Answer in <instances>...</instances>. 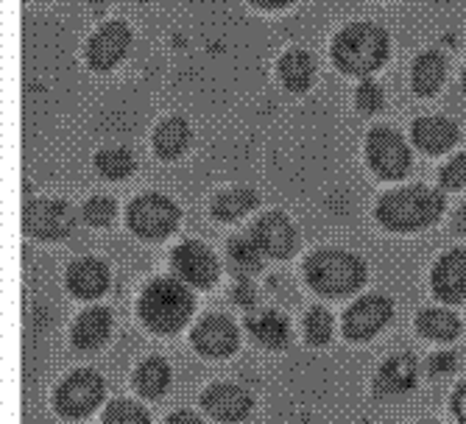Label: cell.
Listing matches in <instances>:
<instances>
[{
  "label": "cell",
  "instance_id": "cell-1",
  "mask_svg": "<svg viewBox=\"0 0 466 424\" xmlns=\"http://www.w3.org/2000/svg\"><path fill=\"white\" fill-rule=\"evenodd\" d=\"M391 39L377 23H350L332 39V62L347 76H371L389 59Z\"/></svg>",
  "mask_w": 466,
  "mask_h": 424
},
{
  "label": "cell",
  "instance_id": "cell-2",
  "mask_svg": "<svg viewBox=\"0 0 466 424\" xmlns=\"http://www.w3.org/2000/svg\"><path fill=\"white\" fill-rule=\"evenodd\" d=\"M444 212V196L425 185H410L386 193L377 204V221L391 232H419L439 221Z\"/></svg>",
  "mask_w": 466,
  "mask_h": 424
},
{
  "label": "cell",
  "instance_id": "cell-3",
  "mask_svg": "<svg viewBox=\"0 0 466 424\" xmlns=\"http://www.w3.org/2000/svg\"><path fill=\"white\" fill-rule=\"evenodd\" d=\"M193 293L182 279H154L140 296V318L151 332L174 335L193 316Z\"/></svg>",
  "mask_w": 466,
  "mask_h": 424
},
{
  "label": "cell",
  "instance_id": "cell-4",
  "mask_svg": "<svg viewBox=\"0 0 466 424\" xmlns=\"http://www.w3.org/2000/svg\"><path fill=\"white\" fill-rule=\"evenodd\" d=\"M305 277L316 293L329 296V299H341V296L355 293L366 282V266L350 251L321 248L308 257Z\"/></svg>",
  "mask_w": 466,
  "mask_h": 424
},
{
  "label": "cell",
  "instance_id": "cell-5",
  "mask_svg": "<svg viewBox=\"0 0 466 424\" xmlns=\"http://www.w3.org/2000/svg\"><path fill=\"white\" fill-rule=\"evenodd\" d=\"M129 227L143 240H162L179 227V207L159 193H146L129 207Z\"/></svg>",
  "mask_w": 466,
  "mask_h": 424
},
{
  "label": "cell",
  "instance_id": "cell-6",
  "mask_svg": "<svg viewBox=\"0 0 466 424\" xmlns=\"http://www.w3.org/2000/svg\"><path fill=\"white\" fill-rule=\"evenodd\" d=\"M366 159L380 179H402L410 171V148L400 132L377 126L366 140Z\"/></svg>",
  "mask_w": 466,
  "mask_h": 424
},
{
  "label": "cell",
  "instance_id": "cell-7",
  "mask_svg": "<svg viewBox=\"0 0 466 424\" xmlns=\"http://www.w3.org/2000/svg\"><path fill=\"white\" fill-rule=\"evenodd\" d=\"M23 229L36 240H65L76 229V212L59 198H36L25 204Z\"/></svg>",
  "mask_w": 466,
  "mask_h": 424
},
{
  "label": "cell",
  "instance_id": "cell-8",
  "mask_svg": "<svg viewBox=\"0 0 466 424\" xmlns=\"http://www.w3.org/2000/svg\"><path fill=\"white\" fill-rule=\"evenodd\" d=\"M104 399V379L96 371H76L56 389L54 405L67 419H81L93 413Z\"/></svg>",
  "mask_w": 466,
  "mask_h": 424
},
{
  "label": "cell",
  "instance_id": "cell-9",
  "mask_svg": "<svg viewBox=\"0 0 466 424\" xmlns=\"http://www.w3.org/2000/svg\"><path fill=\"white\" fill-rule=\"evenodd\" d=\"M171 266H174V274L185 285H193V288H209L218 279V260L213 257V251L198 240L179 243L171 254Z\"/></svg>",
  "mask_w": 466,
  "mask_h": 424
},
{
  "label": "cell",
  "instance_id": "cell-10",
  "mask_svg": "<svg viewBox=\"0 0 466 424\" xmlns=\"http://www.w3.org/2000/svg\"><path fill=\"white\" fill-rule=\"evenodd\" d=\"M394 316L391 299L386 296H363L344 313V335L350 341H369L383 329Z\"/></svg>",
  "mask_w": 466,
  "mask_h": 424
},
{
  "label": "cell",
  "instance_id": "cell-11",
  "mask_svg": "<svg viewBox=\"0 0 466 424\" xmlns=\"http://www.w3.org/2000/svg\"><path fill=\"white\" fill-rule=\"evenodd\" d=\"M132 45V31L120 20H109L104 23L87 42V62L96 73H106L112 70L126 54H129Z\"/></svg>",
  "mask_w": 466,
  "mask_h": 424
},
{
  "label": "cell",
  "instance_id": "cell-12",
  "mask_svg": "<svg viewBox=\"0 0 466 424\" xmlns=\"http://www.w3.org/2000/svg\"><path fill=\"white\" fill-rule=\"evenodd\" d=\"M251 237L260 246L266 257H274V260L290 257L296 248V229L282 212H266L263 218H258V224L251 227Z\"/></svg>",
  "mask_w": 466,
  "mask_h": 424
},
{
  "label": "cell",
  "instance_id": "cell-13",
  "mask_svg": "<svg viewBox=\"0 0 466 424\" xmlns=\"http://www.w3.org/2000/svg\"><path fill=\"white\" fill-rule=\"evenodd\" d=\"M193 347L207 358H227L238 349V327L227 316H207L193 329Z\"/></svg>",
  "mask_w": 466,
  "mask_h": 424
},
{
  "label": "cell",
  "instance_id": "cell-14",
  "mask_svg": "<svg viewBox=\"0 0 466 424\" xmlns=\"http://www.w3.org/2000/svg\"><path fill=\"white\" fill-rule=\"evenodd\" d=\"M433 293L441 302H463L466 299V251L452 248L433 268Z\"/></svg>",
  "mask_w": 466,
  "mask_h": 424
},
{
  "label": "cell",
  "instance_id": "cell-15",
  "mask_svg": "<svg viewBox=\"0 0 466 424\" xmlns=\"http://www.w3.org/2000/svg\"><path fill=\"white\" fill-rule=\"evenodd\" d=\"M201 408L218 419V421H243L251 410V397L238 389V386H229V383H218V386H209L204 394H201Z\"/></svg>",
  "mask_w": 466,
  "mask_h": 424
},
{
  "label": "cell",
  "instance_id": "cell-16",
  "mask_svg": "<svg viewBox=\"0 0 466 424\" xmlns=\"http://www.w3.org/2000/svg\"><path fill=\"white\" fill-rule=\"evenodd\" d=\"M413 143L425 154L439 156V154L450 151L458 143V126L450 117H441V115L419 117L413 123Z\"/></svg>",
  "mask_w": 466,
  "mask_h": 424
},
{
  "label": "cell",
  "instance_id": "cell-17",
  "mask_svg": "<svg viewBox=\"0 0 466 424\" xmlns=\"http://www.w3.org/2000/svg\"><path fill=\"white\" fill-rule=\"evenodd\" d=\"M67 288L78 299H98L109 288V268L101 260H78L67 268Z\"/></svg>",
  "mask_w": 466,
  "mask_h": 424
},
{
  "label": "cell",
  "instance_id": "cell-18",
  "mask_svg": "<svg viewBox=\"0 0 466 424\" xmlns=\"http://www.w3.org/2000/svg\"><path fill=\"white\" fill-rule=\"evenodd\" d=\"M416 386V360L410 355H397L377 371L374 391L380 397H402Z\"/></svg>",
  "mask_w": 466,
  "mask_h": 424
},
{
  "label": "cell",
  "instance_id": "cell-19",
  "mask_svg": "<svg viewBox=\"0 0 466 424\" xmlns=\"http://www.w3.org/2000/svg\"><path fill=\"white\" fill-rule=\"evenodd\" d=\"M277 73H279V81L285 84L288 93L302 96L313 87V81H316V62L308 51L293 48L279 59Z\"/></svg>",
  "mask_w": 466,
  "mask_h": 424
},
{
  "label": "cell",
  "instance_id": "cell-20",
  "mask_svg": "<svg viewBox=\"0 0 466 424\" xmlns=\"http://www.w3.org/2000/svg\"><path fill=\"white\" fill-rule=\"evenodd\" d=\"M109 329H112L109 310L106 308H90V310H84L73 324V344H76V349L93 352L101 344H106Z\"/></svg>",
  "mask_w": 466,
  "mask_h": 424
},
{
  "label": "cell",
  "instance_id": "cell-21",
  "mask_svg": "<svg viewBox=\"0 0 466 424\" xmlns=\"http://www.w3.org/2000/svg\"><path fill=\"white\" fill-rule=\"evenodd\" d=\"M447 76V62L439 51H425L419 54L410 70V84H413V93L421 98H431L441 90Z\"/></svg>",
  "mask_w": 466,
  "mask_h": 424
},
{
  "label": "cell",
  "instance_id": "cell-22",
  "mask_svg": "<svg viewBox=\"0 0 466 424\" xmlns=\"http://www.w3.org/2000/svg\"><path fill=\"white\" fill-rule=\"evenodd\" d=\"M190 126L185 117H165L154 132V151L159 159H179L190 146Z\"/></svg>",
  "mask_w": 466,
  "mask_h": 424
},
{
  "label": "cell",
  "instance_id": "cell-23",
  "mask_svg": "<svg viewBox=\"0 0 466 424\" xmlns=\"http://www.w3.org/2000/svg\"><path fill=\"white\" fill-rule=\"evenodd\" d=\"M246 324H248V332L258 338V344H263L266 349H285L290 344V327L274 310H263L258 316H251Z\"/></svg>",
  "mask_w": 466,
  "mask_h": 424
},
{
  "label": "cell",
  "instance_id": "cell-24",
  "mask_svg": "<svg viewBox=\"0 0 466 424\" xmlns=\"http://www.w3.org/2000/svg\"><path fill=\"white\" fill-rule=\"evenodd\" d=\"M260 204V196L254 193L251 187H235V190H224L213 198V204H209V209H213V216L224 224L229 221H238L243 218L246 212H251L254 207Z\"/></svg>",
  "mask_w": 466,
  "mask_h": 424
},
{
  "label": "cell",
  "instance_id": "cell-25",
  "mask_svg": "<svg viewBox=\"0 0 466 424\" xmlns=\"http://www.w3.org/2000/svg\"><path fill=\"white\" fill-rule=\"evenodd\" d=\"M227 251H229L232 271H235L240 279H248V277H254V274H258V271L263 268V251H260L258 243H254L251 235H238V237H232L229 246H227Z\"/></svg>",
  "mask_w": 466,
  "mask_h": 424
},
{
  "label": "cell",
  "instance_id": "cell-26",
  "mask_svg": "<svg viewBox=\"0 0 466 424\" xmlns=\"http://www.w3.org/2000/svg\"><path fill=\"white\" fill-rule=\"evenodd\" d=\"M416 327H419L421 335L431 338V341H452V338L461 332L458 318L450 310H441V308L421 310L419 318H416Z\"/></svg>",
  "mask_w": 466,
  "mask_h": 424
},
{
  "label": "cell",
  "instance_id": "cell-27",
  "mask_svg": "<svg viewBox=\"0 0 466 424\" xmlns=\"http://www.w3.org/2000/svg\"><path fill=\"white\" fill-rule=\"evenodd\" d=\"M167 383H171V368H167V363H165L162 358H148V360H143L140 368H137V374H135V386H137V391H140L143 397H148V399H157V397L167 389Z\"/></svg>",
  "mask_w": 466,
  "mask_h": 424
},
{
  "label": "cell",
  "instance_id": "cell-28",
  "mask_svg": "<svg viewBox=\"0 0 466 424\" xmlns=\"http://www.w3.org/2000/svg\"><path fill=\"white\" fill-rule=\"evenodd\" d=\"M96 167L104 179H126L135 174V156L129 148H104L96 154Z\"/></svg>",
  "mask_w": 466,
  "mask_h": 424
},
{
  "label": "cell",
  "instance_id": "cell-29",
  "mask_svg": "<svg viewBox=\"0 0 466 424\" xmlns=\"http://www.w3.org/2000/svg\"><path fill=\"white\" fill-rule=\"evenodd\" d=\"M104 424H151L148 421V413L132 402V399H117L106 408L104 413Z\"/></svg>",
  "mask_w": 466,
  "mask_h": 424
},
{
  "label": "cell",
  "instance_id": "cell-30",
  "mask_svg": "<svg viewBox=\"0 0 466 424\" xmlns=\"http://www.w3.org/2000/svg\"><path fill=\"white\" fill-rule=\"evenodd\" d=\"M115 216H117V207H115V201L106 198V196L90 198L87 204H84V209H81V218L87 221L90 227H96V229L109 227V224L115 221Z\"/></svg>",
  "mask_w": 466,
  "mask_h": 424
},
{
  "label": "cell",
  "instance_id": "cell-31",
  "mask_svg": "<svg viewBox=\"0 0 466 424\" xmlns=\"http://www.w3.org/2000/svg\"><path fill=\"white\" fill-rule=\"evenodd\" d=\"M305 335L313 347H324L332 335V318L324 308H313L305 318Z\"/></svg>",
  "mask_w": 466,
  "mask_h": 424
},
{
  "label": "cell",
  "instance_id": "cell-32",
  "mask_svg": "<svg viewBox=\"0 0 466 424\" xmlns=\"http://www.w3.org/2000/svg\"><path fill=\"white\" fill-rule=\"evenodd\" d=\"M355 101H358V109L360 112L374 115V112H380V109L386 106V93H383V87H380L377 81L366 78L360 87H358V93H355Z\"/></svg>",
  "mask_w": 466,
  "mask_h": 424
},
{
  "label": "cell",
  "instance_id": "cell-33",
  "mask_svg": "<svg viewBox=\"0 0 466 424\" xmlns=\"http://www.w3.org/2000/svg\"><path fill=\"white\" fill-rule=\"evenodd\" d=\"M441 187H447V190H463L466 187V154L452 156L441 167Z\"/></svg>",
  "mask_w": 466,
  "mask_h": 424
},
{
  "label": "cell",
  "instance_id": "cell-34",
  "mask_svg": "<svg viewBox=\"0 0 466 424\" xmlns=\"http://www.w3.org/2000/svg\"><path fill=\"white\" fill-rule=\"evenodd\" d=\"M232 296H235V302H238V305L248 308V305L254 302V290H251L248 279H240V282H238V285L232 288Z\"/></svg>",
  "mask_w": 466,
  "mask_h": 424
},
{
  "label": "cell",
  "instance_id": "cell-35",
  "mask_svg": "<svg viewBox=\"0 0 466 424\" xmlns=\"http://www.w3.org/2000/svg\"><path fill=\"white\" fill-rule=\"evenodd\" d=\"M431 366H433V371H439V374H450V371L455 368V355H452V352H439V355L431 358Z\"/></svg>",
  "mask_w": 466,
  "mask_h": 424
},
{
  "label": "cell",
  "instance_id": "cell-36",
  "mask_svg": "<svg viewBox=\"0 0 466 424\" xmlns=\"http://www.w3.org/2000/svg\"><path fill=\"white\" fill-rule=\"evenodd\" d=\"M452 413H455V419L461 421V424H466V383L455 391V397H452Z\"/></svg>",
  "mask_w": 466,
  "mask_h": 424
},
{
  "label": "cell",
  "instance_id": "cell-37",
  "mask_svg": "<svg viewBox=\"0 0 466 424\" xmlns=\"http://www.w3.org/2000/svg\"><path fill=\"white\" fill-rule=\"evenodd\" d=\"M251 6H258V9H285V6H290V4H296V0H248Z\"/></svg>",
  "mask_w": 466,
  "mask_h": 424
},
{
  "label": "cell",
  "instance_id": "cell-38",
  "mask_svg": "<svg viewBox=\"0 0 466 424\" xmlns=\"http://www.w3.org/2000/svg\"><path fill=\"white\" fill-rule=\"evenodd\" d=\"M167 424H204V421L198 416L187 413V410H179V413H174L171 419H167Z\"/></svg>",
  "mask_w": 466,
  "mask_h": 424
},
{
  "label": "cell",
  "instance_id": "cell-39",
  "mask_svg": "<svg viewBox=\"0 0 466 424\" xmlns=\"http://www.w3.org/2000/svg\"><path fill=\"white\" fill-rule=\"evenodd\" d=\"M455 224H458L461 229H466V204L461 207V212H458V218H455Z\"/></svg>",
  "mask_w": 466,
  "mask_h": 424
},
{
  "label": "cell",
  "instance_id": "cell-40",
  "mask_svg": "<svg viewBox=\"0 0 466 424\" xmlns=\"http://www.w3.org/2000/svg\"><path fill=\"white\" fill-rule=\"evenodd\" d=\"M90 4H93V6H106L109 0H90Z\"/></svg>",
  "mask_w": 466,
  "mask_h": 424
},
{
  "label": "cell",
  "instance_id": "cell-41",
  "mask_svg": "<svg viewBox=\"0 0 466 424\" xmlns=\"http://www.w3.org/2000/svg\"><path fill=\"white\" fill-rule=\"evenodd\" d=\"M461 81H463V90H466V67H463V78Z\"/></svg>",
  "mask_w": 466,
  "mask_h": 424
},
{
  "label": "cell",
  "instance_id": "cell-42",
  "mask_svg": "<svg viewBox=\"0 0 466 424\" xmlns=\"http://www.w3.org/2000/svg\"><path fill=\"white\" fill-rule=\"evenodd\" d=\"M419 424H433V421H419Z\"/></svg>",
  "mask_w": 466,
  "mask_h": 424
},
{
  "label": "cell",
  "instance_id": "cell-43",
  "mask_svg": "<svg viewBox=\"0 0 466 424\" xmlns=\"http://www.w3.org/2000/svg\"><path fill=\"white\" fill-rule=\"evenodd\" d=\"M140 4H146V0H140Z\"/></svg>",
  "mask_w": 466,
  "mask_h": 424
}]
</instances>
